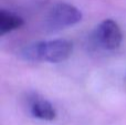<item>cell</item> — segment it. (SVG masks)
<instances>
[{"instance_id": "obj_1", "label": "cell", "mask_w": 126, "mask_h": 125, "mask_svg": "<svg viewBox=\"0 0 126 125\" xmlns=\"http://www.w3.org/2000/svg\"><path fill=\"white\" fill-rule=\"evenodd\" d=\"M73 46L70 41L63 39L49 40L29 44L22 50L24 60L32 62H50L59 63L71 57Z\"/></svg>"}, {"instance_id": "obj_2", "label": "cell", "mask_w": 126, "mask_h": 125, "mask_svg": "<svg viewBox=\"0 0 126 125\" xmlns=\"http://www.w3.org/2000/svg\"><path fill=\"white\" fill-rule=\"evenodd\" d=\"M82 20V12L69 3H58L47 16V26L53 29H63L79 23Z\"/></svg>"}, {"instance_id": "obj_3", "label": "cell", "mask_w": 126, "mask_h": 125, "mask_svg": "<svg viewBox=\"0 0 126 125\" xmlns=\"http://www.w3.org/2000/svg\"><path fill=\"white\" fill-rule=\"evenodd\" d=\"M94 41L104 50H115L122 43L121 28L114 20L106 19L98 24L94 32Z\"/></svg>"}, {"instance_id": "obj_4", "label": "cell", "mask_w": 126, "mask_h": 125, "mask_svg": "<svg viewBox=\"0 0 126 125\" xmlns=\"http://www.w3.org/2000/svg\"><path fill=\"white\" fill-rule=\"evenodd\" d=\"M30 112L34 117L44 121H53L57 116V111L49 101L33 95L30 100Z\"/></svg>"}, {"instance_id": "obj_5", "label": "cell", "mask_w": 126, "mask_h": 125, "mask_svg": "<svg viewBox=\"0 0 126 125\" xmlns=\"http://www.w3.org/2000/svg\"><path fill=\"white\" fill-rule=\"evenodd\" d=\"M23 26V19L11 11L2 9L0 11V34L4 35Z\"/></svg>"}]
</instances>
